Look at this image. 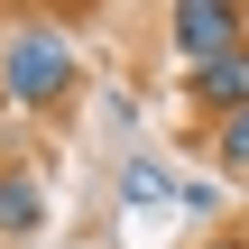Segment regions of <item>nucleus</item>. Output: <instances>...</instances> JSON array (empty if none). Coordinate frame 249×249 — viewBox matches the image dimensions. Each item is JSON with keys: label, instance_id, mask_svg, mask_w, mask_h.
I'll list each match as a JSON object with an SVG mask.
<instances>
[{"label": "nucleus", "instance_id": "obj_1", "mask_svg": "<svg viewBox=\"0 0 249 249\" xmlns=\"http://www.w3.org/2000/svg\"><path fill=\"white\" fill-rule=\"evenodd\" d=\"M0 92H9L18 111L65 102V92H74V46H65V28H46V18L9 28V37H0Z\"/></svg>", "mask_w": 249, "mask_h": 249}, {"label": "nucleus", "instance_id": "obj_4", "mask_svg": "<svg viewBox=\"0 0 249 249\" xmlns=\"http://www.w3.org/2000/svg\"><path fill=\"white\" fill-rule=\"evenodd\" d=\"M37 222H46V203H37V185H28V176H0V231H9V240H28Z\"/></svg>", "mask_w": 249, "mask_h": 249}, {"label": "nucleus", "instance_id": "obj_3", "mask_svg": "<svg viewBox=\"0 0 249 249\" xmlns=\"http://www.w3.org/2000/svg\"><path fill=\"white\" fill-rule=\"evenodd\" d=\"M194 111H213V120H231V111H249V46H231V55H213V65H194Z\"/></svg>", "mask_w": 249, "mask_h": 249}, {"label": "nucleus", "instance_id": "obj_6", "mask_svg": "<svg viewBox=\"0 0 249 249\" xmlns=\"http://www.w3.org/2000/svg\"><path fill=\"white\" fill-rule=\"evenodd\" d=\"M120 194H129V203H157V194H166V166H148V157H139V166L120 176Z\"/></svg>", "mask_w": 249, "mask_h": 249}, {"label": "nucleus", "instance_id": "obj_5", "mask_svg": "<svg viewBox=\"0 0 249 249\" xmlns=\"http://www.w3.org/2000/svg\"><path fill=\"white\" fill-rule=\"evenodd\" d=\"M213 157H222V176H249V111L213 120Z\"/></svg>", "mask_w": 249, "mask_h": 249}, {"label": "nucleus", "instance_id": "obj_2", "mask_svg": "<svg viewBox=\"0 0 249 249\" xmlns=\"http://www.w3.org/2000/svg\"><path fill=\"white\" fill-rule=\"evenodd\" d=\"M240 28H249V9H231V0H176V9H166V37H176L185 65H213V55L249 46Z\"/></svg>", "mask_w": 249, "mask_h": 249}]
</instances>
